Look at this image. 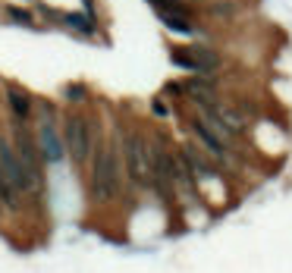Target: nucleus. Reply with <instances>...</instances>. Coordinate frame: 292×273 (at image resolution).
<instances>
[{
	"instance_id": "obj_1",
	"label": "nucleus",
	"mask_w": 292,
	"mask_h": 273,
	"mask_svg": "<svg viewBox=\"0 0 292 273\" xmlns=\"http://www.w3.org/2000/svg\"><path fill=\"white\" fill-rule=\"evenodd\" d=\"M91 195L95 201L107 204L120 195V157L110 144H101L95 151V163H91Z\"/></svg>"
},
{
	"instance_id": "obj_2",
	"label": "nucleus",
	"mask_w": 292,
	"mask_h": 273,
	"mask_svg": "<svg viewBox=\"0 0 292 273\" xmlns=\"http://www.w3.org/2000/svg\"><path fill=\"white\" fill-rule=\"evenodd\" d=\"M63 144H66V154L69 160L82 167V163L91 157V126L82 113H66L63 119Z\"/></svg>"
},
{
	"instance_id": "obj_3",
	"label": "nucleus",
	"mask_w": 292,
	"mask_h": 273,
	"mask_svg": "<svg viewBox=\"0 0 292 273\" xmlns=\"http://www.w3.org/2000/svg\"><path fill=\"white\" fill-rule=\"evenodd\" d=\"M123 157H126V170L135 186H154L151 182V160H148V141L138 132H129L123 138Z\"/></svg>"
},
{
	"instance_id": "obj_4",
	"label": "nucleus",
	"mask_w": 292,
	"mask_h": 273,
	"mask_svg": "<svg viewBox=\"0 0 292 273\" xmlns=\"http://www.w3.org/2000/svg\"><path fill=\"white\" fill-rule=\"evenodd\" d=\"M0 173H4L16 189H19L22 195L25 192H38L41 186H38V179H35L28 170H25V163L19 160V154L13 151V144L7 141V138H0Z\"/></svg>"
},
{
	"instance_id": "obj_5",
	"label": "nucleus",
	"mask_w": 292,
	"mask_h": 273,
	"mask_svg": "<svg viewBox=\"0 0 292 273\" xmlns=\"http://www.w3.org/2000/svg\"><path fill=\"white\" fill-rule=\"evenodd\" d=\"M13 151L19 154V160L25 163V170L38 179V186L44 189V157L38 151V141L25 132V126H16V144H13Z\"/></svg>"
},
{
	"instance_id": "obj_6",
	"label": "nucleus",
	"mask_w": 292,
	"mask_h": 273,
	"mask_svg": "<svg viewBox=\"0 0 292 273\" xmlns=\"http://www.w3.org/2000/svg\"><path fill=\"white\" fill-rule=\"evenodd\" d=\"M35 141H38V151H41L44 163H60L66 157V144H63L53 119H41L38 123V138H35Z\"/></svg>"
},
{
	"instance_id": "obj_7",
	"label": "nucleus",
	"mask_w": 292,
	"mask_h": 273,
	"mask_svg": "<svg viewBox=\"0 0 292 273\" xmlns=\"http://www.w3.org/2000/svg\"><path fill=\"white\" fill-rule=\"evenodd\" d=\"M192 132H195V138H198V141L205 144V151H208L214 160H220V163H229V160H232L229 144L217 138V135L208 129V126H205V119H201V116H195V119H192Z\"/></svg>"
},
{
	"instance_id": "obj_8",
	"label": "nucleus",
	"mask_w": 292,
	"mask_h": 273,
	"mask_svg": "<svg viewBox=\"0 0 292 273\" xmlns=\"http://www.w3.org/2000/svg\"><path fill=\"white\" fill-rule=\"evenodd\" d=\"M182 91L198 104V107H211V104H217V91H214V79L211 76H195V79H189L186 85H182Z\"/></svg>"
},
{
	"instance_id": "obj_9",
	"label": "nucleus",
	"mask_w": 292,
	"mask_h": 273,
	"mask_svg": "<svg viewBox=\"0 0 292 273\" xmlns=\"http://www.w3.org/2000/svg\"><path fill=\"white\" fill-rule=\"evenodd\" d=\"M7 104H10V110L16 113V119L22 123V119H28V113H32V104H35V101L25 95L22 88L10 85V88H7Z\"/></svg>"
},
{
	"instance_id": "obj_10",
	"label": "nucleus",
	"mask_w": 292,
	"mask_h": 273,
	"mask_svg": "<svg viewBox=\"0 0 292 273\" xmlns=\"http://www.w3.org/2000/svg\"><path fill=\"white\" fill-rule=\"evenodd\" d=\"M157 16H160V22L167 25L170 32H176V35H192L195 32L189 16H179V13H157Z\"/></svg>"
},
{
	"instance_id": "obj_11",
	"label": "nucleus",
	"mask_w": 292,
	"mask_h": 273,
	"mask_svg": "<svg viewBox=\"0 0 292 273\" xmlns=\"http://www.w3.org/2000/svg\"><path fill=\"white\" fill-rule=\"evenodd\" d=\"M170 60H173L179 69H189V72H195V60H192V50H189V47H173Z\"/></svg>"
},
{
	"instance_id": "obj_12",
	"label": "nucleus",
	"mask_w": 292,
	"mask_h": 273,
	"mask_svg": "<svg viewBox=\"0 0 292 273\" xmlns=\"http://www.w3.org/2000/svg\"><path fill=\"white\" fill-rule=\"evenodd\" d=\"M63 95H66L72 104H79V101H85V98H88V88H85V85H66V88H63Z\"/></svg>"
},
{
	"instance_id": "obj_13",
	"label": "nucleus",
	"mask_w": 292,
	"mask_h": 273,
	"mask_svg": "<svg viewBox=\"0 0 292 273\" xmlns=\"http://www.w3.org/2000/svg\"><path fill=\"white\" fill-rule=\"evenodd\" d=\"M63 22H69L76 32H88L91 28V22L85 19V16H79V13H69V16H63Z\"/></svg>"
},
{
	"instance_id": "obj_14",
	"label": "nucleus",
	"mask_w": 292,
	"mask_h": 273,
	"mask_svg": "<svg viewBox=\"0 0 292 273\" xmlns=\"http://www.w3.org/2000/svg\"><path fill=\"white\" fill-rule=\"evenodd\" d=\"M7 16H10L13 22H22V25H35V19H32V16H28L25 10H16V7H10V10H7Z\"/></svg>"
},
{
	"instance_id": "obj_15",
	"label": "nucleus",
	"mask_w": 292,
	"mask_h": 273,
	"mask_svg": "<svg viewBox=\"0 0 292 273\" xmlns=\"http://www.w3.org/2000/svg\"><path fill=\"white\" fill-rule=\"evenodd\" d=\"M154 113H157V116H167L170 110H167V104H163V101H154Z\"/></svg>"
},
{
	"instance_id": "obj_16",
	"label": "nucleus",
	"mask_w": 292,
	"mask_h": 273,
	"mask_svg": "<svg viewBox=\"0 0 292 273\" xmlns=\"http://www.w3.org/2000/svg\"><path fill=\"white\" fill-rule=\"evenodd\" d=\"M0 214H7V207H4V198H0Z\"/></svg>"
}]
</instances>
